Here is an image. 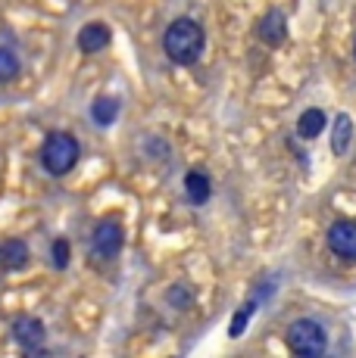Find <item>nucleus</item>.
<instances>
[{
    "mask_svg": "<svg viewBox=\"0 0 356 358\" xmlns=\"http://www.w3.org/2000/svg\"><path fill=\"white\" fill-rule=\"evenodd\" d=\"M203 47H207V34L194 19H175L163 34V50L178 66H194L203 57Z\"/></svg>",
    "mask_w": 356,
    "mask_h": 358,
    "instance_id": "f257e3e1",
    "label": "nucleus"
},
{
    "mask_svg": "<svg viewBox=\"0 0 356 358\" xmlns=\"http://www.w3.org/2000/svg\"><path fill=\"white\" fill-rule=\"evenodd\" d=\"M78 156H81V143L75 141L69 131H50L44 147H41V165L53 178L69 175L75 162H78Z\"/></svg>",
    "mask_w": 356,
    "mask_h": 358,
    "instance_id": "f03ea898",
    "label": "nucleus"
},
{
    "mask_svg": "<svg viewBox=\"0 0 356 358\" xmlns=\"http://www.w3.org/2000/svg\"><path fill=\"white\" fill-rule=\"evenodd\" d=\"M287 349L294 355H303V358H316L328 349V334L319 321L313 318H300L287 327Z\"/></svg>",
    "mask_w": 356,
    "mask_h": 358,
    "instance_id": "7ed1b4c3",
    "label": "nucleus"
},
{
    "mask_svg": "<svg viewBox=\"0 0 356 358\" xmlns=\"http://www.w3.org/2000/svg\"><path fill=\"white\" fill-rule=\"evenodd\" d=\"M122 246H125V231H122V224L113 222V218H104L91 234V252L97 259H116L122 252Z\"/></svg>",
    "mask_w": 356,
    "mask_h": 358,
    "instance_id": "20e7f679",
    "label": "nucleus"
},
{
    "mask_svg": "<svg viewBox=\"0 0 356 358\" xmlns=\"http://www.w3.org/2000/svg\"><path fill=\"white\" fill-rule=\"evenodd\" d=\"M44 336H47V330L35 315H19V318L13 321V340H16L19 349H25V352H38V349L44 346Z\"/></svg>",
    "mask_w": 356,
    "mask_h": 358,
    "instance_id": "39448f33",
    "label": "nucleus"
},
{
    "mask_svg": "<svg viewBox=\"0 0 356 358\" xmlns=\"http://www.w3.org/2000/svg\"><path fill=\"white\" fill-rule=\"evenodd\" d=\"M328 250L341 259H356V222H334L328 228Z\"/></svg>",
    "mask_w": 356,
    "mask_h": 358,
    "instance_id": "423d86ee",
    "label": "nucleus"
},
{
    "mask_svg": "<svg viewBox=\"0 0 356 358\" xmlns=\"http://www.w3.org/2000/svg\"><path fill=\"white\" fill-rule=\"evenodd\" d=\"M256 34H259V41L263 44H269V47H278L285 41V34H287V22H285V16H282V10H269L263 19H259V25H256Z\"/></svg>",
    "mask_w": 356,
    "mask_h": 358,
    "instance_id": "0eeeda50",
    "label": "nucleus"
},
{
    "mask_svg": "<svg viewBox=\"0 0 356 358\" xmlns=\"http://www.w3.org/2000/svg\"><path fill=\"white\" fill-rule=\"evenodd\" d=\"M109 44V29L104 22H88L85 29L78 31V47L81 53H100Z\"/></svg>",
    "mask_w": 356,
    "mask_h": 358,
    "instance_id": "6e6552de",
    "label": "nucleus"
},
{
    "mask_svg": "<svg viewBox=\"0 0 356 358\" xmlns=\"http://www.w3.org/2000/svg\"><path fill=\"white\" fill-rule=\"evenodd\" d=\"M25 262H29V246H25V240H4V243H0V268L16 271Z\"/></svg>",
    "mask_w": 356,
    "mask_h": 358,
    "instance_id": "1a4fd4ad",
    "label": "nucleus"
},
{
    "mask_svg": "<svg viewBox=\"0 0 356 358\" xmlns=\"http://www.w3.org/2000/svg\"><path fill=\"white\" fill-rule=\"evenodd\" d=\"M184 194L194 206H203L210 203V194H213V184H210V178L203 175V171H188V178H184Z\"/></svg>",
    "mask_w": 356,
    "mask_h": 358,
    "instance_id": "9d476101",
    "label": "nucleus"
},
{
    "mask_svg": "<svg viewBox=\"0 0 356 358\" xmlns=\"http://www.w3.org/2000/svg\"><path fill=\"white\" fill-rule=\"evenodd\" d=\"M325 113L322 109H306L303 115L297 119V134L303 137V141H313V137H319L322 131H325Z\"/></svg>",
    "mask_w": 356,
    "mask_h": 358,
    "instance_id": "9b49d317",
    "label": "nucleus"
},
{
    "mask_svg": "<svg viewBox=\"0 0 356 358\" xmlns=\"http://www.w3.org/2000/svg\"><path fill=\"white\" fill-rule=\"evenodd\" d=\"M91 119L97 122V125L109 128L116 119H119V100L116 97H97L91 103Z\"/></svg>",
    "mask_w": 356,
    "mask_h": 358,
    "instance_id": "f8f14e48",
    "label": "nucleus"
},
{
    "mask_svg": "<svg viewBox=\"0 0 356 358\" xmlns=\"http://www.w3.org/2000/svg\"><path fill=\"white\" fill-rule=\"evenodd\" d=\"M350 134H353V122L350 115L341 113L338 119H334V128H331V150L334 153H347V147H350Z\"/></svg>",
    "mask_w": 356,
    "mask_h": 358,
    "instance_id": "ddd939ff",
    "label": "nucleus"
},
{
    "mask_svg": "<svg viewBox=\"0 0 356 358\" xmlns=\"http://www.w3.org/2000/svg\"><path fill=\"white\" fill-rule=\"evenodd\" d=\"M19 75V59L10 47H0V81H13Z\"/></svg>",
    "mask_w": 356,
    "mask_h": 358,
    "instance_id": "4468645a",
    "label": "nucleus"
},
{
    "mask_svg": "<svg viewBox=\"0 0 356 358\" xmlns=\"http://www.w3.org/2000/svg\"><path fill=\"white\" fill-rule=\"evenodd\" d=\"M253 308H256V302H247V306L238 308L235 318H231V324H228V336H241L244 334V327H247L250 318H253Z\"/></svg>",
    "mask_w": 356,
    "mask_h": 358,
    "instance_id": "2eb2a0df",
    "label": "nucleus"
},
{
    "mask_svg": "<svg viewBox=\"0 0 356 358\" xmlns=\"http://www.w3.org/2000/svg\"><path fill=\"white\" fill-rule=\"evenodd\" d=\"M69 265V240H53V268H63Z\"/></svg>",
    "mask_w": 356,
    "mask_h": 358,
    "instance_id": "dca6fc26",
    "label": "nucleus"
},
{
    "mask_svg": "<svg viewBox=\"0 0 356 358\" xmlns=\"http://www.w3.org/2000/svg\"><path fill=\"white\" fill-rule=\"evenodd\" d=\"M353 57H356V41H353Z\"/></svg>",
    "mask_w": 356,
    "mask_h": 358,
    "instance_id": "f3484780",
    "label": "nucleus"
}]
</instances>
